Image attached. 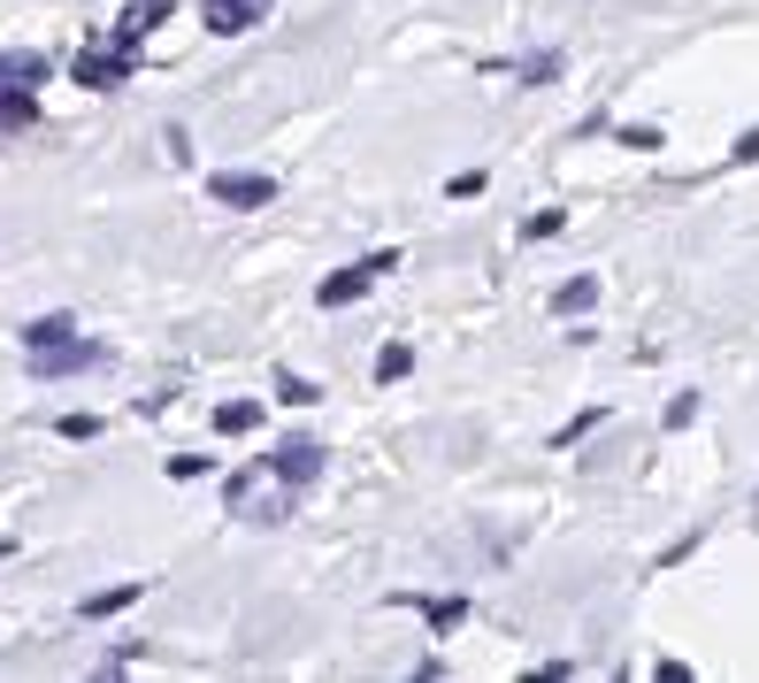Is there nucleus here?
I'll use <instances>...</instances> for the list:
<instances>
[{"label":"nucleus","instance_id":"nucleus-1","mask_svg":"<svg viewBox=\"0 0 759 683\" xmlns=\"http://www.w3.org/2000/svg\"><path fill=\"white\" fill-rule=\"evenodd\" d=\"M39 85H46V54H0V131H23L39 116Z\"/></svg>","mask_w":759,"mask_h":683},{"label":"nucleus","instance_id":"nucleus-2","mask_svg":"<svg viewBox=\"0 0 759 683\" xmlns=\"http://www.w3.org/2000/svg\"><path fill=\"white\" fill-rule=\"evenodd\" d=\"M223 500L246 514V522H285V514H292V484L261 461V469H238V477L223 484Z\"/></svg>","mask_w":759,"mask_h":683},{"label":"nucleus","instance_id":"nucleus-3","mask_svg":"<svg viewBox=\"0 0 759 683\" xmlns=\"http://www.w3.org/2000/svg\"><path fill=\"white\" fill-rule=\"evenodd\" d=\"M392 269H399V254L384 246V254H368V262H353V269L322 277V292H314V300H322V308H345V300H361V292H368L376 277H392Z\"/></svg>","mask_w":759,"mask_h":683},{"label":"nucleus","instance_id":"nucleus-4","mask_svg":"<svg viewBox=\"0 0 759 683\" xmlns=\"http://www.w3.org/2000/svg\"><path fill=\"white\" fill-rule=\"evenodd\" d=\"M70 77H77L85 93H116V85L131 77V54H124V46H108V54H100V46H85V54L70 62Z\"/></svg>","mask_w":759,"mask_h":683},{"label":"nucleus","instance_id":"nucleus-5","mask_svg":"<svg viewBox=\"0 0 759 683\" xmlns=\"http://www.w3.org/2000/svg\"><path fill=\"white\" fill-rule=\"evenodd\" d=\"M31 369H39V376H77V369H108V345L100 339H85V345H46V353H31Z\"/></svg>","mask_w":759,"mask_h":683},{"label":"nucleus","instance_id":"nucleus-6","mask_svg":"<svg viewBox=\"0 0 759 683\" xmlns=\"http://www.w3.org/2000/svg\"><path fill=\"white\" fill-rule=\"evenodd\" d=\"M200 15H207V31L238 39V31H254V23L269 15V0H200Z\"/></svg>","mask_w":759,"mask_h":683},{"label":"nucleus","instance_id":"nucleus-7","mask_svg":"<svg viewBox=\"0 0 759 683\" xmlns=\"http://www.w3.org/2000/svg\"><path fill=\"white\" fill-rule=\"evenodd\" d=\"M269 469L300 492V484H314V469H322V446H314V438H292V446H277V453H269Z\"/></svg>","mask_w":759,"mask_h":683},{"label":"nucleus","instance_id":"nucleus-8","mask_svg":"<svg viewBox=\"0 0 759 683\" xmlns=\"http://www.w3.org/2000/svg\"><path fill=\"white\" fill-rule=\"evenodd\" d=\"M207 192L223 207H269L277 200V177H207Z\"/></svg>","mask_w":759,"mask_h":683},{"label":"nucleus","instance_id":"nucleus-9","mask_svg":"<svg viewBox=\"0 0 759 683\" xmlns=\"http://www.w3.org/2000/svg\"><path fill=\"white\" fill-rule=\"evenodd\" d=\"M161 15H169V0H131V8L116 15V31H108V46H124V54H131V46L147 39L153 23H161Z\"/></svg>","mask_w":759,"mask_h":683},{"label":"nucleus","instance_id":"nucleus-10","mask_svg":"<svg viewBox=\"0 0 759 683\" xmlns=\"http://www.w3.org/2000/svg\"><path fill=\"white\" fill-rule=\"evenodd\" d=\"M215 430H223V438H246V430H261V399H231V407H215Z\"/></svg>","mask_w":759,"mask_h":683},{"label":"nucleus","instance_id":"nucleus-11","mask_svg":"<svg viewBox=\"0 0 759 683\" xmlns=\"http://www.w3.org/2000/svg\"><path fill=\"white\" fill-rule=\"evenodd\" d=\"M139 591H147V584H116V591H93V599H85L77 615H85V622H100V615H124V607H131Z\"/></svg>","mask_w":759,"mask_h":683},{"label":"nucleus","instance_id":"nucleus-12","mask_svg":"<svg viewBox=\"0 0 759 683\" xmlns=\"http://www.w3.org/2000/svg\"><path fill=\"white\" fill-rule=\"evenodd\" d=\"M591 300H599V277H568V285L553 292V308H560V316H584Z\"/></svg>","mask_w":759,"mask_h":683},{"label":"nucleus","instance_id":"nucleus-13","mask_svg":"<svg viewBox=\"0 0 759 683\" xmlns=\"http://www.w3.org/2000/svg\"><path fill=\"white\" fill-rule=\"evenodd\" d=\"M423 615H430V630L446 638V630H460V622H468V599H423Z\"/></svg>","mask_w":759,"mask_h":683},{"label":"nucleus","instance_id":"nucleus-14","mask_svg":"<svg viewBox=\"0 0 759 683\" xmlns=\"http://www.w3.org/2000/svg\"><path fill=\"white\" fill-rule=\"evenodd\" d=\"M62 339H70V316H46V323H31V331H23L31 353H46V345H62Z\"/></svg>","mask_w":759,"mask_h":683},{"label":"nucleus","instance_id":"nucleus-15","mask_svg":"<svg viewBox=\"0 0 759 683\" xmlns=\"http://www.w3.org/2000/svg\"><path fill=\"white\" fill-rule=\"evenodd\" d=\"M407 369H415V353H407V345H384V353H376V376H384V384H399Z\"/></svg>","mask_w":759,"mask_h":683},{"label":"nucleus","instance_id":"nucleus-16","mask_svg":"<svg viewBox=\"0 0 759 683\" xmlns=\"http://www.w3.org/2000/svg\"><path fill=\"white\" fill-rule=\"evenodd\" d=\"M553 231H568V215H560V207H545V215H530V223H522V238H553Z\"/></svg>","mask_w":759,"mask_h":683},{"label":"nucleus","instance_id":"nucleus-17","mask_svg":"<svg viewBox=\"0 0 759 683\" xmlns=\"http://www.w3.org/2000/svg\"><path fill=\"white\" fill-rule=\"evenodd\" d=\"M683 423H698V392H675L667 399V430H683Z\"/></svg>","mask_w":759,"mask_h":683},{"label":"nucleus","instance_id":"nucleus-18","mask_svg":"<svg viewBox=\"0 0 759 683\" xmlns=\"http://www.w3.org/2000/svg\"><path fill=\"white\" fill-rule=\"evenodd\" d=\"M607 423V407H591V415H576V423H560V446H576V438H591Z\"/></svg>","mask_w":759,"mask_h":683},{"label":"nucleus","instance_id":"nucleus-19","mask_svg":"<svg viewBox=\"0 0 759 683\" xmlns=\"http://www.w3.org/2000/svg\"><path fill=\"white\" fill-rule=\"evenodd\" d=\"M553 70H560V54H530V62H522V85H545Z\"/></svg>","mask_w":759,"mask_h":683},{"label":"nucleus","instance_id":"nucleus-20","mask_svg":"<svg viewBox=\"0 0 759 683\" xmlns=\"http://www.w3.org/2000/svg\"><path fill=\"white\" fill-rule=\"evenodd\" d=\"M62 438H77V446L100 438V415H62Z\"/></svg>","mask_w":759,"mask_h":683},{"label":"nucleus","instance_id":"nucleus-21","mask_svg":"<svg viewBox=\"0 0 759 683\" xmlns=\"http://www.w3.org/2000/svg\"><path fill=\"white\" fill-rule=\"evenodd\" d=\"M446 192H453V200H475V192H483V170H460V177H446Z\"/></svg>","mask_w":759,"mask_h":683},{"label":"nucleus","instance_id":"nucleus-22","mask_svg":"<svg viewBox=\"0 0 759 683\" xmlns=\"http://www.w3.org/2000/svg\"><path fill=\"white\" fill-rule=\"evenodd\" d=\"M277 399H292V407H307V399H314V384H307V376H285V384H277Z\"/></svg>","mask_w":759,"mask_h":683},{"label":"nucleus","instance_id":"nucleus-23","mask_svg":"<svg viewBox=\"0 0 759 683\" xmlns=\"http://www.w3.org/2000/svg\"><path fill=\"white\" fill-rule=\"evenodd\" d=\"M737 162H759V131H745V139H737Z\"/></svg>","mask_w":759,"mask_h":683}]
</instances>
